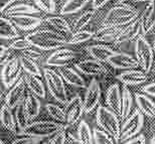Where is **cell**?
Here are the masks:
<instances>
[{
	"label": "cell",
	"mask_w": 155,
	"mask_h": 144,
	"mask_svg": "<svg viewBox=\"0 0 155 144\" xmlns=\"http://www.w3.org/2000/svg\"><path fill=\"white\" fill-rule=\"evenodd\" d=\"M33 48L40 51H57L68 45V39L64 34L57 30L41 29L28 33L25 36Z\"/></svg>",
	"instance_id": "cell-1"
},
{
	"label": "cell",
	"mask_w": 155,
	"mask_h": 144,
	"mask_svg": "<svg viewBox=\"0 0 155 144\" xmlns=\"http://www.w3.org/2000/svg\"><path fill=\"white\" fill-rule=\"evenodd\" d=\"M139 16V11L129 3H120L108 11L103 20V25L124 27L132 23Z\"/></svg>",
	"instance_id": "cell-2"
},
{
	"label": "cell",
	"mask_w": 155,
	"mask_h": 144,
	"mask_svg": "<svg viewBox=\"0 0 155 144\" xmlns=\"http://www.w3.org/2000/svg\"><path fill=\"white\" fill-rule=\"evenodd\" d=\"M69 125L61 124L55 121H36L31 122L23 130L19 131L20 136H31L36 138L54 137L61 131H64Z\"/></svg>",
	"instance_id": "cell-3"
},
{
	"label": "cell",
	"mask_w": 155,
	"mask_h": 144,
	"mask_svg": "<svg viewBox=\"0 0 155 144\" xmlns=\"http://www.w3.org/2000/svg\"><path fill=\"white\" fill-rule=\"evenodd\" d=\"M119 119V115L105 106L100 105L96 112L97 124L102 130L113 137L115 141H120L121 125Z\"/></svg>",
	"instance_id": "cell-4"
},
{
	"label": "cell",
	"mask_w": 155,
	"mask_h": 144,
	"mask_svg": "<svg viewBox=\"0 0 155 144\" xmlns=\"http://www.w3.org/2000/svg\"><path fill=\"white\" fill-rule=\"evenodd\" d=\"M42 73L51 95L61 104H67L69 101H68V91L64 84L66 82L61 78L60 73L49 68H45Z\"/></svg>",
	"instance_id": "cell-5"
},
{
	"label": "cell",
	"mask_w": 155,
	"mask_h": 144,
	"mask_svg": "<svg viewBox=\"0 0 155 144\" xmlns=\"http://www.w3.org/2000/svg\"><path fill=\"white\" fill-rule=\"evenodd\" d=\"M135 58L137 59L139 67L142 69L144 73H149L152 69L154 62V49L150 45L148 40L145 39L143 34L136 39L134 45Z\"/></svg>",
	"instance_id": "cell-6"
},
{
	"label": "cell",
	"mask_w": 155,
	"mask_h": 144,
	"mask_svg": "<svg viewBox=\"0 0 155 144\" xmlns=\"http://www.w3.org/2000/svg\"><path fill=\"white\" fill-rule=\"evenodd\" d=\"M144 125V115L139 109H135L121 126L120 141L125 142L138 136Z\"/></svg>",
	"instance_id": "cell-7"
},
{
	"label": "cell",
	"mask_w": 155,
	"mask_h": 144,
	"mask_svg": "<svg viewBox=\"0 0 155 144\" xmlns=\"http://www.w3.org/2000/svg\"><path fill=\"white\" fill-rule=\"evenodd\" d=\"M22 68L20 65L19 58H12L2 65L1 81L5 88H12L21 78Z\"/></svg>",
	"instance_id": "cell-8"
},
{
	"label": "cell",
	"mask_w": 155,
	"mask_h": 144,
	"mask_svg": "<svg viewBox=\"0 0 155 144\" xmlns=\"http://www.w3.org/2000/svg\"><path fill=\"white\" fill-rule=\"evenodd\" d=\"M27 94V86L24 81L23 76L18 80L15 85L10 88L9 92L5 96V104L8 106L11 110L16 109L18 106L21 105L25 101Z\"/></svg>",
	"instance_id": "cell-9"
},
{
	"label": "cell",
	"mask_w": 155,
	"mask_h": 144,
	"mask_svg": "<svg viewBox=\"0 0 155 144\" xmlns=\"http://www.w3.org/2000/svg\"><path fill=\"white\" fill-rule=\"evenodd\" d=\"M101 99V87L100 83L97 79H93L90 82V85L87 87L85 98H84V105H85V113L89 114L98 109L100 105Z\"/></svg>",
	"instance_id": "cell-10"
},
{
	"label": "cell",
	"mask_w": 155,
	"mask_h": 144,
	"mask_svg": "<svg viewBox=\"0 0 155 144\" xmlns=\"http://www.w3.org/2000/svg\"><path fill=\"white\" fill-rule=\"evenodd\" d=\"M64 113H66L67 117V124L69 126L76 124L82 118L83 114L85 113L84 100H82L79 95L74 96L66 104Z\"/></svg>",
	"instance_id": "cell-11"
},
{
	"label": "cell",
	"mask_w": 155,
	"mask_h": 144,
	"mask_svg": "<svg viewBox=\"0 0 155 144\" xmlns=\"http://www.w3.org/2000/svg\"><path fill=\"white\" fill-rule=\"evenodd\" d=\"M75 68L78 72L81 74L86 75V76H101V75L108 74L107 68L102 64L101 62L96 61V59H85L81 61L75 65Z\"/></svg>",
	"instance_id": "cell-12"
},
{
	"label": "cell",
	"mask_w": 155,
	"mask_h": 144,
	"mask_svg": "<svg viewBox=\"0 0 155 144\" xmlns=\"http://www.w3.org/2000/svg\"><path fill=\"white\" fill-rule=\"evenodd\" d=\"M78 52L69 49H58L54 51L46 59L45 64L48 67L64 68L69 62L77 57Z\"/></svg>",
	"instance_id": "cell-13"
},
{
	"label": "cell",
	"mask_w": 155,
	"mask_h": 144,
	"mask_svg": "<svg viewBox=\"0 0 155 144\" xmlns=\"http://www.w3.org/2000/svg\"><path fill=\"white\" fill-rule=\"evenodd\" d=\"M111 67L117 70H135L139 67V64L136 58L127 52H117L111 57V59L108 62Z\"/></svg>",
	"instance_id": "cell-14"
},
{
	"label": "cell",
	"mask_w": 155,
	"mask_h": 144,
	"mask_svg": "<svg viewBox=\"0 0 155 144\" xmlns=\"http://www.w3.org/2000/svg\"><path fill=\"white\" fill-rule=\"evenodd\" d=\"M141 32H143V30H142L141 17H138L132 23H130L127 26L124 27L123 31L118 36L115 43L116 45H121V43L130 42H133V40L136 42V39L141 35Z\"/></svg>",
	"instance_id": "cell-15"
},
{
	"label": "cell",
	"mask_w": 155,
	"mask_h": 144,
	"mask_svg": "<svg viewBox=\"0 0 155 144\" xmlns=\"http://www.w3.org/2000/svg\"><path fill=\"white\" fill-rule=\"evenodd\" d=\"M106 103L108 108L119 115L121 114V105H122V89L118 83L112 84L107 90Z\"/></svg>",
	"instance_id": "cell-16"
},
{
	"label": "cell",
	"mask_w": 155,
	"mask_h": 144,
	"mask_svg": "<svg viewBox=\"0 0 155 144\" xmlns=\"http://www.w3.org/2000/svg\"><path fill=\"white\" fill-rule=\"evenodd\" d=\"M117 79L126 86H137L147 81V75L140 70H128L122 72L117 76Z\"/></svg>",
	"instance_id": "cell-17"
},
{
	"label": "cell",
	"mask_w": 155,
	"mask_h": 144,
	"mask_svg": "<svg viewBox=\"0 0 155 144\" xmlns=\"http://www.w3.org/2000/svg\"><path fill=\"white\" fill-rule=\"evenodd\" d=\"M125 27V26H124ZM124 27L119 26H111V25H102L97 31L95 32V35L93 39L96 42H116L118 36L120 35L123 31Z\"/></svg>",
	"instance_id": "cell-18"
},
{
	"label": "cell",
	"mask_w": 155,
	"mask_h": 144,
	"mask_svg": "<svg viewBox=\"0 0 155 144\" xmlns=\"http://www.w3.org/2000/svg\"><path fill=\"white\" fill-rule=\"evenodd\" d=\"M87 52L91 57L101 62H108L116 52L106 45H92L87 46Z\"/></svg>",
	"instance_id": "cell-19"
},
{
	"label": "cell",
	"mask_w": 155,
	"mask_h": 144,
	"mask_svg": "<svg viewBox=\"0 0 155 144\" xmlns=\"http://www.w3.org/2000/svg\"><path fill=\"white\" fill-rule=\"evenodd\" d=\"M14 25L20 30H31L39 26L42 22V18L36 15H19L10 17Z\"/></svg>",
	"instance_id": "cell-20"
},
{
	"label": "cell",
	"mask_w": 155,
	"mask_h": 144,
	"mask_svg": "<svg viewBox=\"0 0 155 144\" xmlns=\"http://www.w3.org/2000/svg\"><path fill=\"white\" fill-rule=\"evenodd\" d=\"M58 73L64 81L74 88H86V82L79 72L73 68H61Z\"/></svg>",
	"instance_id": "cell-21"
},
{
	"label": "cell",
	"mask_w": 155,
	"mask_h": 144,
	"mask_svg": "<svg viewBox=\"0 0 155 144\" xmlns=\"http://www.w3.org/2000/svg\"><path fill=\"white\" fill-rule=\"evenodd\" d=\"M140 17L143 33H149L155 27V0H152L148 6H146Z\"/></svg>",
	"instance_id": "cell-22"
},
{
	"label": "cell",
	"mask_w": 155,
	"mask_h": 144,
	"mask_svg": "<svg viewBox=\"0 0 155 144\" xmlns=\"http://www.w3.org/2000/svg\"><path fill=\"white\" fill-rule=\"evenodd\" d=\"M135 101L142 114L150 118H155V103L145 94L136 93Z\"/></svg>",
	"instance_id": "cell-23"
},
{
	"label": "cell",
	"mask_w": 155,
	"mask_h": 144,
	"mask_svg": "<svg viewBox=\"0 0 155 144\" xmlns=\"http://www.w3.org/2000/svg\"><path fill=\"white\" fill-rule=\"evenodd\" d=\"M0 35L2 40H14L19 39V32L10 18L1 17L0 20Z\"/></svg>",
	"instance_id": "cell-24"
},
{
	"label": "cell",
	"mask_w": 155,
	"mask_h": 144,
	"mask_svg": "<svg viewBox=\"0 0 155 144\" xmlns=\"http://www.w3.org/2000/svg\"><path fill=\"white\" fill-rule=\"evenodd\" d=\"M40 9L25 3H18V4L10 6L7 10L3 14H6L7 16L13 17V16H19V15H33V14H39Z\"/></svg>",
	"instance_id": "cell-25"
},
{
	"label": "cell",
	"mask_w": 155,
	"mask_h": 144,
	"mask_svg": "<svg viewBox=\"0 0 155 144\" xmlns=\"http://www.w3.org/2000/svg\"><path fill=\"white\" fill-rule=\"evenodd\" d=\"M23 104L29 120H32V119H35L38 117L40 109H41V103H40V99L38 96H35L31 92H28Z\"/></svg>",
	"instance_id": "cell-26"
},
{
	"label": "cell",
	"mask_w": 155,
	"mask_h": 144,
	"mask_svg": "<svg viewBox=\"0 0 155 144\" xmlns=\"http://www.w3.org/2000/svg\"><path fill=\"white\" fill-rule=\"evenodd\" d=\"M23 78H24V81H25L27 89L29 90V92L35 94L39 99L45 98V95H46L45 88L43 86L42 81L40 80L39 77H35V76H31V75L25 74L23 76Z\"/></svg>",
	"instance_id": "cell-27"
},
{
	"label": "cell",
	"mask_w": 155,
	"mask_h": 144,
	"mask_svg": "<svg viewBox=\"0 0 155 144\" xmlns=\"http://www.w3.org/2000/svg\"><path fill=\"white\" fill-rule=\"evenodd\" d=\"M0 118H1V125L3 128L6 130L11 131V132H16V121H15V117L12 110L8 107L7 105L3 104L1 107V114H0Z\"/></svg>",
	"instance_id": "cell-28"
},
{
	"label": "cell",
	"mask_w": 155,
	"mask_h": 144,
	"mask_svg": "<svg viewBox=\"0 0 155 144\" xmlns=\"http://www.w3.org/2000/svg\"><path fill=\"white\" fill-rule=\"evenodd\" d=\"M133 105L132 93L126 86L122 88V105H121V114L120 119L122 121L126 120L130 116Z\"/></svg>",
	"instance_id": "cell-29"
},
{
	"label": "cell",
	"mask_w": 155,
	"mask_h": 144,
	"mask_svg": "<svg viewBox=\"0 0 155 144\" xmlns=\"http://www.w3.org/2000/svg\"><path fill=\"white\" fill-rule=\"evenodd\" d=\"M45 22L51 25L54 30H57L58 32H64V33H72V27L70 26V24L66 19H64L63 17L57 16V15H51L45 18Z\"/></svg>",
	"instance_id": "cell-30"
},
{
	"label": "cell",
	"mask_w": 155,
	"mask_h": 144,
	"mask_svg": "<svg viewBox=\"0 0 155 144\" xmlns=\"http://www.w3.org/2000/svg\"><path fill=\"white\" fill-rule=\"evenodd\" d=\"M19 62L21 68H22V71L25 74L39 78L43 76V73H41V70L39 69L36 62L28 58L27 55H21V57H19Z\"/></svg>",
	"instance_id": "cell-31"
},
{
	"label": "cell",
	"mask_w": 155,
	"mask_h": 144,
	"mask_svg": "<svg viewBox=\"0 0 155 144\" xmlns=\"http://www.w3.org/2000/svg\"><path fill=\"white\" fill-rule=\"evenodd\" d=\"M78 140L82 144H95L94 132L86 121H81L78 127Z\"/></svg>",
	"instance_id": "cell-32"
},
{
	"label": "cell",
	"mask_w": 155,
	"mask_h": 144,
	"mask_svg": "<svg viewBox=\"0 0 155 144\" xmlns=\"http://www.w3.org/2000/svg\"><path fill=\"white\" fill-rule=\"evenodd\" d=\"M90 0H67L61 9V15L76 14L88 4Z\"/></svg>",
	"instance_id": "cell-33"
},
{
	"label": "cell",
	"mask_w": 155,
	"mask_h": 144,
	"mask_svg": "<svg viewBox=\"0 0 155 144\" xmlns=\"http://www.w3.org/2000/svg\"><path fill=\"white\" fill-rule=\"evenodd\" d=\"M45 109H46V111H48V115L51 116L55 122H58V123H61V124H67L66 113H64V110H63L60 106L48 103V104L45 105Z\"/></svg>",
	"instance_id": "cell-34"
},
{
	"label": "cell",
	"mask_w": 155,
	"mask_h": 144,
	"mask_svg": "<svg viewBox=\"0 0 155 144\" xmlns=\"http://www.w3.org/2000/svg\"><path fill=\"white\" fill-rule=\"evenodd\" d=\"M94 35H95L94 31L85 30V29L78 30L76 32H74L72 34V36L69 39L68 45H80V43H84L90 39H93Z\"/></svg>",
	"instance_id": "cell-35"
},
{
	"label": "cell",
	"mask_w": 155,
	"mask_h": 144,
	"mask_svg": "<svg viewBox=\"0 0 155 144\" xmlns=\"http://www.w3.org/2000/svg\"><path fill=\"white\" fill-rule=\"evenodd\" d=\"M95 14H96L95 9H93V10L85 11L84 13L79 15V16L76 18V20L74 21V24H73V28L75 29L76 31L82 30L84 27L87 26L90 22H91L93 17L95 16Z\"/></svg>",
	"instance_id": "cell-36"
},
{
	"label": "cell",
	"mask_w": 155,
	"mask_h": 144,
	"mask_svg": "<svg viewBox=\"0 0 155 144\" xmlns=\"http://www.w3.org/2000/svg\"><path fill=\"white\" fill-rule=\"evenodd\" d=\"M14 117H15V121H16L17 128L20 131L23 130L24 128L29 124L30 120H29L28 116H27V114H26V111H25V108H24L23 103L15 109Z\"/></svg>",
	"instance_id": "cell-37"
},
{
	"label": "cell",
	"mask_w": 155,
	"mask_h": 144,
	"mask_svg": "<svg viewBox=\"0 0 155 144\" xmlns=\"http://www.w3.org/2000/svg\"><path fill=\"white\" fill-rule=\"evenodd\" d=\"M94 143L95 144H115V140L109 134L102 129H94Z\"/></svg>",
	"instance_id": "cell-38"
},
{
	"label": "cell",
	"mask_w": 155,
	"mask_h": 144,
	"mask_svg": "<svg viewBox=\"0 0 155 144\" xmlns=\"http://www.w3.org/2000/svg\"><path fill=\"white\" fill-rule=\"evenodd\" d=\"M35 4L41 11L48 14H52L55 12V2L54 0H33Z\"/></svg>",
	"instance_id": "cell-39"
},
{
	"label": "cell",
	"mask_w": 155,
	"mask_h": 144,
	"mask_svg": "<svg viewBox=\"0 0 155 144\" xmlns=\"http://www.w3.org/2000/svg\"><path fill=\"white\" fill-rule=\"evenodd\" d=\"M8 46L11 49H17V51H26V49L31 48L32 45H30L29 42L25 39V37H23V39H14Z\"/></svg>",
	"instance_id": "cell-40"
},
{
	"label": "cell",
	"mask_w": 155,
	"mask_h": 144,
	"mask_svg": "<svg viewBox=\"0 0 155 144\" xmlns=\"http://www.w3.org/2000/svg\"><path fill=\"white\" fill-rule=\"evenodd\" d=\"M41 140V138H36V137L31 136H20L14 141H12L11 144H39Z\"/></svg>",
	"instance_id": "cell-41"
},
{
	"label": "cell",
	"mask_w": 155,
	"mask_h": 144,
	"mask_svg": "<svg viewBox=\"0 0 155 144\" xmlns=\"http://www.w3.org/2000/svg\"><path fill=\"white\" fill-rule=\"evenodd\" d=\"M25 52H26L27 57L30 58L31 59H33L35 62L40 61V59H41L42 57H43L41 51L38 49H36V48H33V46H31V48L28 49H26Z\"/></svg>",
	"instance_id": "cell-42"
},
{
	"label": "cell",
	"mask_w": 155,
	"mask_h": 144,
	"mask_svg": "<svg viewBox=\"0 0 155 144\" xmlns=\"http://www.w3.org/2000/svg\"><path fill=\"white\" fill-rule=\"evenodd\" d=\"M67 135H68V134L66 133V130L61 131V132H60L58 134H57L55 136L52 137L48 144H66Z\"/></svg>",
	"instance_id": "cell-43"
},
{
	"label": "cell",
	"mask_w": 155,
	"mask_h": 144,
	"mask_svg": "<svg viewBox=\"0 0 155 144\" xmlns=\"http://www.w3.org/2000/svg\"><path fill=\"white\" fill-rule=\"evenodd\" d=\"M11 52H10V48L4 45H1V54H0V58H1V65H3L6 64L10 59Z\"/></svg>",
	"instance_id": "cell-44"
},
{
	"label": "cell",
	"mask_w": 155,
	"mask_h": 144,
	"mask_svg": "<svg viewBox=\"0 0 155 144\" xmlns=\"http://www.w3.org/2000/svg\"><path fill=\"white\" fill-rule=\"evenodd\" d=\"M123 144H146V139H145L144 135L139 134L138 136H136L130 140H127V141H125Z\"/></svg>",
	"instance_id": "cell-45"
},
{
	"label": "cell",
	"mask_w": 155,
	"mask_h": 144,
	"mask_svg": "<svg viewBox=\"0 0 155 144\" xmlns=\"http://www.w3.org/2000/svg\"><path fill=\"white\" fill-rule=\"evenodd\" d=\"M142 92H143L145 95L155 97V83H151V84H148L146 86H144L142 88Z\"/></svg>",
	"instance_id": "cell-46"
},
{
	"label": "cell",
	"mask_w": 155,
	"mask_h": 144,
	"mask_svg": "<svg viewBox=\"0 0 155 144\" xmlns=\"http://www.w3.org/2000/svg\"><path fill=\"white\" fill-rule=\"evenodd\" d=\"M16 0H0V10L3 14L7 9L12 5V3L15 2Z\"/></svg>",
	"instance_id": "cell-47"
},
{
	"label": "cell",
	"mask_w": 155,
	"mask_h": 144,
	"mask_svg": "<svg viewBox=\"0 0 155 144\" xmlns=\"http://www.w3.org/2000/svg\"><path fill=\"white\" fill-rule=\"evenodd\" d=\"M109 1H110V0H92L93 9L98 10L99 8H102L103 6L106 5V3H108Z\"/></svg>",
	"instance_id": "cell-48"
},
{
	"label": "cell",
	"mask_w": 155,
	"mask_h": 144,
	"mask_svg": "<svg viewBox=\"0 0 155 144\" xmlns=\"http://www.w3.org/2000/svg\"><path fill=\"white\" fill-rule=\"evenodd\" d=\"M152 0H124V3L129 2V3H140V2H151Z\"/></svg>",
	"instance_id": "cell-49"
},
{
	"label": "cell",
	"mask_w": 155,
	"mask_h": 144,
	"mask_svg": "<svg viewBox=\"0 0 155 144\" xmlns=\"http://www.w3.org/2000/svg\"><path fill=\"white\" fill-rule=\"evenodd\" d=\"M150 144H155V134L153 135V137L151 138V140H150Z\"/></svg>",
	"instance_id": "cell-50"
},
{
	"label": "cell",
	"mask_w": 155,
	"mask_h": 144,
	"mask_svg": "<svg viewBox=\"0 0 155 144\" xmlns=\"http://www.w3.org/2000/svg\"><path fill=\"white\" fill-rule=\"evenodd\" d=\"M71 144H82V143H81L78 139H75V140H74V141H73L72 143H71Z\"/></svg>",
	"instance_id": "cell-51"
},
{
	"label": "cell",
	"mask_w": 155,
	"mask_h": 144,
	"mask_svg": "<svg viewBox=\"0 0 155 144\" xmlns=\"http://www.w3.org/2000/svg\"><path fill=\"white\" fill-rule=\"evenodd\" d=\"M153 49H154V52H155V39H154V42H153Z\"/></svg>",
	"instance_id": "cell-52"
},
{
	"label": "cell",
	"mask_w": 155,
	"mask_h": 144,
	"mask_svg": "<svg viewBox=\"0 0 155 144\" xmlns=\"http://www.w3.org/2000/svg\"><path fill=\"white\" fill-rule=\"evenodd\" d=\"M0 144H4V142H3V141H1V142H0Z\"/></svg>",
	"instance_id": "cell-53"
}]
</instances>
